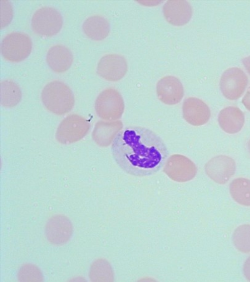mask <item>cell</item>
Returning a JSON list of instances; mask_svg holds the SVG:
<instances>
[{
	"label": "cell",
	"mask_w": 250,
	"mask_h": 282,
	"mask_svg": "<svg viewBox=\"0 0 250 282\" xmlns=\"http://www.w3.org/2000/svg\"><path fill=\"white\" fill-rule=\"evenodd\" d=\"M83 29L89 38L99 41L104 39L108 35L110 25L104 17L94 15L85 20L83 24Z\"/></svg>",
	"instance_id": "4fadbf2b"
},
{
	"label": "cell",
	"mask_w": 250,
	"mask_h": 282,
	"mask_svg": "<svg viewBox=\"0 0 250 282\" xmlns=\"http://www.w3.org/2000/svg\"><path fill=\"white\" fill-rule=\"evenodd\" d=\"M21 93L19 86L14 81L6 79L0 83V102L6 107L16 106L21 100Z\"/></svg>",
	"instance_id": "9a60e30c"
},
{
	"label": "cell",
	"mask_w": 250,
	"mask_h": 282,
	"mask_svg": "<svg viewBox=\"0 0 250 282\" xmlns=\"http://www.w3.org/2000/svg\"><path fill=\"white\" fill-rule=\"evenodd\" d=\"M234 161L226 156H217L207 164L206 171L209 177L219 184L227 183L234 174Z\"/></svg>",
	"instance_id": "9c48e42d"
},
{
	"label": "cell",
	"mask_w": 250,
	"mask_h": 282,
	"mask_svg": "<svg viewBox=\"0 0 250 282\" xmlns=\"http://www.w3.org/2000/svg\"><path fill=\"white\" fill-rule=\"evenodd\" d=\"M111 151L123 171L137 177L156 173L168 156L167 147L158 135L150 129L137 126L119 131L112 141Z\"/></svg>",
	"instance_id": "6da1fadb"
},
{
	"label": "cell",
	"mask_w": 250,
	"mask_h": 282,
	"mask_svg": "<svg viewBox=\"0 0 250 282\" xmlns=\"http://www.w3.org/2000/svg\"><path fill=\"white\" fill-rule=\"evenodd\" d=\"M63 24L61 13L50 6H43L38 9L31 19V25L37 34L44 36H51L61 30Z\"/></svg>",
	"instance_id": "277c9868"
},
{
	"label": "cell",
	"mask_w": 250,
	"mask_h": 282,
	"mask_svg": "<svg viewBox=\"0 0 250 282\" xmlns=\"http://www.w3.org/2000/svg\"><path fill=\"white\" fill-rule=\"evenodd\" d=\"M248 148H249V151H250V141H249V142Z\"/></svg>",
	"instance_id": "7402d4cb"
},
{
	"label": "cell",
	"mask_w": 250,
	"mask_h": 282,
	"mask_svg": "<svg viewBox=\"0 0 250 282\" xmlns=\"http://www.w3.org/2000/svg\"><path fill=\"white\" fill-rule=\"evenodd\" d=\"M183 111L186 116L197 117L203 121H207L209 117L208 106L201 100L196 98H188L183 105Z\"/></svg>",
	"instance_id": "e0dca14e"
},
{
	"label": "cell",
	"mask_w": 250,
	"mask_h": 282,
	"mask_svg": "<svg viewBox=\"0 0 250 282\" xmlns=\"http://www.w3.org/2000/svg\"><path fill=\"white\" fill-rule=\"evenodd\" d=\"M73 226L69 219L63 214L51 217L47 222L45 233L47 240L57 245L66 243L71 238Z\"/></svg>",
	"instance_id": "52a82bcc"
},
{
	"label": "cell",
	"mask_w": 250,
	"mask_h": 282,
	"mask_svg": "<svg viewBox=\"0 0 250 282\" xmlns=\"http://www.w3.org/2000/svg\"><path fill=\"white\" fill-rule=\"evenodd\" d=\"M163 10L166 20L176 26L187 24L192 14L190 4L185 0H168L164 4Z\"/></svg>",
	"instance_id": "30bf717a"
},
{
	"label": "cell",
	"mask_w": 250,
	"mask_h": 282,
	"mask_svg": "<svg viewBox=\"0 0 250 282\" xmlns=\"http://www.w3.org/2000/svg\"><path fill=\"white\" fill-rule=\"evenodd\" d=\"M243 272L246 279L250 282V256L244 262Z\"/></svg>",
	"instance_id": "44dd1931"
},
{
	"label": "cell",
	"mask_w": 250,
	"mask_h": 282,
	"mask_svg": "<svg viewBox=\"0 0 250 282\" xmlns=\"http://www.w3.org/2000/svg\"><path fill=\"white\" fill-rule=\"evenodd\" d=\"M127 70V62L122 56L109 54L103 56L98 63L97 71L102 78L110 81L122 78Z\"/></svg>",
	"instance_id": "ba28073f"
},
{
	"label": "cell",
	"mask_w": 250,
	"mask_h": 282,
	"mask_svg": "<svg viewBox=\"0 0 250 282\" xmlns=\"http://www.w3.org/2000/svg\"><path fill=\"white\" fill-rule=\"evenodd\" d=\"M157 93L163 102L174 104L180 101L183 96L184 90L178 78L173 76H166L158 82Z\"/></svg>",
	"instance_id": "8fae6325"
},
{
	"label": "cell",
	"mask_w": 250,
	"mask_h": 282,
	"mask_svg": "<svg viewBox=\"0 0 250 282\" xmlns=\"http://www.w3.org/2000/svg\"><path fill=\"white\" fill-rule=\"evenodd\" d=\"M1 21L0 26L3 28L8 25L13 17V8L8 0H0Z\"/></svg>",
	"instance_id": "ffe728a7"
},
{
	"label": "cell",
	"mask_w": 250,
	"mask_h": 282,
	"mask_svg": "<svg viewBox=\"0 0 250 282\" xmlns=\"http://www.w3.org/2000/svg\"><path fill=\"white\" fill-rule=\"evenodd\" d=\"M90 128L88 122L83 117L76 114L67 116L60 123L56 138L61 143L68 144L82 139Z\"/></svg>",
	"instance_id": "5b68a950"
},
{
	"label": "cell",
	"mask_w": 250,
	"mask_h": 282,
	"mask_svg": "<svg viewBox=\"0 0 250 282\" xmlns=\"http://www.w3.org/2000/svg\"><path fill=\"white\" fill-rule=\"evenodd\" d=\"M95 108L98 115L105 119L119 117L124 110V102L119 93L113 88L102 92L97 97Z\"/></svg>",
	"instance_id": "8992f818"
},
{
	"label": "cell",
	"mask_w": 250,
	"mask_h": 282,
	"mask_svg": "<svg viewBox=\"0 0 250 282\" xmlns=\"http://www.w3.org/2000/svg\"><path fill=\"white\" fill-rule=\"evenodd\" d=\"M218 123L222 130L226 133L235 134L243 127L244 117L239 109L228 108L220 112L218 116Z\"/></svg>",
	"instance_id": "5bb4252c"
},
{
	"label": "cell",
	"mask_w": 250,
	"mask_h": 282,
	"mask_svg": "<svg viewBox=\"0 0 250 282\" xmlns=\"http://www.w3.org/2000/svg\"><path fill=\"white\" fill-rule=\"evenodd\" d=\"M73 56L67 47L56 45L49 48L46 55V61L50 68L57 72L67 70L71 66Z\"/></svg>",
	"instance_id": "7c38bea8"
},
{
	"label": "cell",
	"mask_w": 250,
	"mask_h": 282,
	"mask_svg": "<svg viewBox=\"0 0 250 282\" xmlns=\"http://www.w3.org/2000/svg\"><path fill=\"white\" fill-rule=\"evenodd\" d=\"M229 192L237 203L250 206V180L244 178L233 180L229 185Z\"/></svg>",
	"instance_id": "2e32d148"
},
{
	"label": "cell",
	"mask_w": 250,
	"mask_h": 282,
	"mask_svg": "<svg viewBox=\"0 0 250 282\" xmlns=\"http://www.w3.org/2000/svg\"><path fill=\"white\" fill-rule=\"evenodd\" d=\"M32 43L30 37L21 32H12L2 40L1 53L3 58L11 62H20L31 53Z\"/></svg>",
	"instance_id": "3957f363"
},
{
	"label": "cell",
	"mask_w": 250,
	"mask_h": 282,
	"mask_svg": "<svg viewBox=\"0 0 250 282\" xmlns=\"http://www.w3.org/2000/svg\"><path fill=\"white\" fill-rule=\"evenodd\" d=\"M232 241L235 248L244 253H250V225L238 226L232 235Z\"/></svg>",
	"instance_id": "ac0fdd59"
},
{
	"label": "cell",
	"mask_w": 250,
	"mask_h": 282,
	"mask_svg": "<svg viewBox=\"0 0 250 282\" xmlns=\"http://www.w3.org/2000/svg\"><path fill=\"white\" fill-rule=\"evenodd\" d=\"M18 277L20 282H42L43 280L41 270L31 264L23 265L19 271Z\"/></svg>",
	"instance_id": "d6986e66"
},
{
	"label": "cell",
	"mask_w": 250,
	"mask_h": 282,
	"mask_svg": "<svg viewBox=\"0 0 250 282\" xmlns=\"http://www.w3.org/2000/svg\"><path fill=\"white\" fill-rule=\"evenodd\" d=\"M41 98L46 108L58 115H64L70 111L75 102L70 88L64 83L58 80L49 82L44 87Z\"/></svg>",
	"instance_id": "7a4b0ae2"
}]
</instances>
